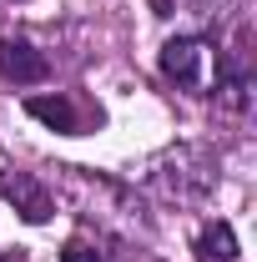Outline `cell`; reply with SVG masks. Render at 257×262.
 <instances>
[{
  "label": "cell",
  "mask_w": 257,
  "mask_h": 262,
  "mask_svg": "<svg viewBox=\"0 0 257 262\" xmlns=\"http://www.w3.org/2000/svg\"><path fill=\"white\" fill-rule=\"evenodd\" d=\"M152 182L166 196H177V202H202V196L217 187V157L207 146H177V151H166L157 162Z\"/></svg>",
  "instance_id": "1"
},
{
  "label": "cell",
  "mask_w": 257,
  "mask_h": 262,
  "mask_svg": "<svg viewBox=\"0 0 257 262\" xmlns=\"http://www.w3.org/2000/svg\"><path fill=\"white\" fill-rule=\"evenodd\" d=\"M161 76L187 86V91H202L207 86V40L202 35H172L161 46Z\"/></svg>",
  "instance_id": "2"
},
{
  "label": "cell",
  "mask_w": 257,
  "mask_h": 262,
  "mask_svg": "<svg viewBox=\"0 0 257 262\" xmlns=\"http://www.w3.org/2000/svg\"><path fill=\"white\" fill-rule=\"evenodd\" d=\"M0 196L31 222V227H40V222H51V212H56V202H51V192L35 182L31 171H0Z\"/></svg>",
  "instance_id": "3"
},
{
  "label": "cell",
  "mask_w": 257,
  "mask_h": 262,
  "mask_svg": "<svg viewBox=\"0 0 257 262\" xmlns=\"http://www.w3.org/2000/svg\"><path fill=\"white\" fill-rule=\"evenodd\" d=\"M0 76L5 81H15V86H35V81H46L51 76V61L35 51L31 40H0Z\"/></svg>",
  "instance_id": "4"
},
{
  "label": "cell",
  "mask_w": 257,
  "mask_h": 262,
  "mask_svg": "<svg viewBox=\"0 0 257 262\" xmlns=\"http://www.w3.org/2000/svg\"><path fill=\"white\" fill-rule=\"evenodd\" d=\"M26 111H31L35 121H46L51 131H66V136H76L81 121H76V106L66 96H26Z\"/></svg>",
  "instance_id": "5"
},
{
  "label": "cell",
  "mask_w": 257,
  "mask_h": 262,
  "mask_svg": "<svg viewBox=\"0 0 257 262\" xmlns=\"http://www.w3.org/2000/svg\"><path fill=\"white\" fill-rule=\"evenodd\" d=\"M197 252L207 262H237V237H232V227L227 222H212V227L197 237Z\"/></svg>",
  "instance_id": "6"
},
{
  "label": "cell",
  "mask_w": 257,
  "mask_h": 262,
  "mask_svg": "<svg viewBox=\"0 0 257 262\" xmlns=\"http://www.w3.org/2000/svg\"><path fill=\"white\" fill-rule=\"evenodd\" d=\"M61 262H106V257H101V252L91 247V242H66Z\"/></svg>",
  "instance_id": "7"
}]
</instances>
